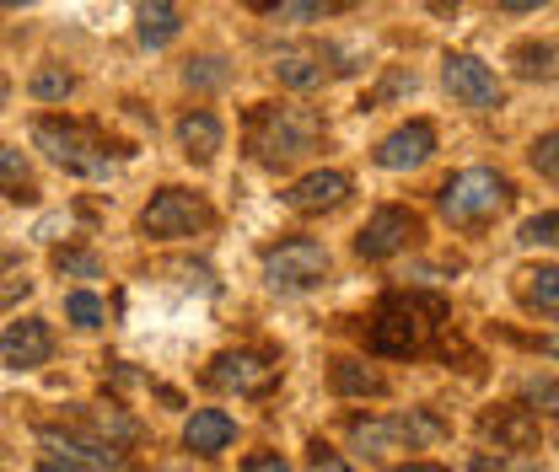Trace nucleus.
Returning <instances> with one entry per match:
<instances>
[{
	"label": "nucleus",
	"instance_id": "f257e3e1",
	"mask_svg": "<svg viewBox=\"0 0 559 472\" xmlns=\"http://www.w3.org/2000/svg\"><path fill=\"white\" fill-rule=\"evenodd\" d=\"M441 323H447V301L441 295H388L377 306V317H371V349L393 354V360H409L436 338Z\"/></svg>",
	"mask_w": 559,
	"mask_h": 472
},
{
	"label": "nucleus",
	"instance_id": "f03ea898",
	"mask_svg": "<svg viewBox=\"0 0 559 472\" xmlns=\"http://www.w3.org/2000/svg\"><path fill=\"white\" fill-rule=\"evenodd\" d=\"M318 140H323V119H318L312 108L264 102V108H253V119H248V150H253L259 161H270V167L307 156Z\"/></svg>",
	"mask_w": 559,
	"mask_h": 472
},
{
	"label": "nucleus",
	"instance_id": "7ed1b4c3",
	"mask_svg": "<svg viewBox=\"0 0 559 472\" xmlns=\"http://www.w3.org/2000/svg\"><path fill=\"white\" fill-rule=\"evenodd\" d=\"M506 204H511V183L489 167H468V172L447 178V189H441V215L452 226H485Z\"/></svg>",
	"mask_w": 559,
	"mask_h": 472
},
{
	"label": "nucleus",
	"instance_id": "20e7f679",
	"mask_svg": "<svg viewBox=\"0 0 559 472\" xmlns=\"http://www.w3.org/2000/svg\"><path fill=\"white\" fill-rule=\"evenodd\" d=\"M33 140L49 150V161H60L66 172H81V178H103L108 172V145L97 140V130L75 124V119H38L33 124Z\"/></svg>",
	"mask_w": 559,
	"mask_h": 472
},
{
	"label": "nucleus",
	"instance_id": "39448f33",
	"mask_svg": "<svg viewBox=\"0 0 559 472\" xmlns=\"http://www.w3.org/2000/svg\"><path fill=\"white\" fill-rule=\"evenodd\" d=\"M349 435H355V446H360L366 457H388V451H409V446L441 440L447 424L430 419V413H409V419H360V424H349Z\"/></svg>",
	"mask_w": 559,
	"mask_h": 472
},
{
	"label": "nucleus",
	"instance_id": "423d86ee",
	"mask_svg": "<svg viewBox=\"0 0 559 472\" xmlns=\"http://www.w3.org/2000/svg\"><path fill=\"white\" fill-rule=\"evenodd\" d=\"M210 220H215V209H210L200 194H189V189H162L156 199L145 204L140 231L156 237V242H173V237H194V231H205Z\"/></svg>",
	"mask_w": 559,
	"mask_h": 472
},
{
	"label": "nucleus",
	"instance_id": "0eeeda50",
	"mask_svg": "<svg viewBox=\"0 0 559 472\" xmlns=\"http://www.w3.org/2000/svg\"><path fill=\"white\" fill-rule=\"evenodd\" d=\"M205 376H210V387L237 392V398H264V392L280 387V365L264 360V354H253V349H226V354H215Z\"/></svg>",
	"mask_w": 559,
	"mask_h": 472
},
{
	"label": "nucleus",
	"instance_id": "6e6552de",
	"mask_svg": "<svg viewBox=\"0 0 559 472\" xmlns=\"http://www.w3.org/2000/svg\"><path fill=\"white\" fill-rule=\"evenodd\" d=\"M329 274V253L318 247V242H307V237H296V242H280L264 253V279L275 285V290H307V285H318Z\"/></svg>",
	"mask_w": 559,
	"mask_h": 472
},
{
	"label": "nucleus",
	"instance_id": "1a4fd4ad",
	"mask_svg": "<svg viewBox=\"0 0 559 472\" xmlns=\"http://www.w3.org/2000/svg\"><path fill=\"white\" fill-rule=\"evenodd\" d=\"M415 237H419V215H415V209H399V204H388V209H377V215L360 226V237H355V253H360L366 264H382V258L404 253Z\"/></svg>",
	"mask_w": 559,
	"mask_h": 472
},
{
	"label": "nucleus",
	"instance_id": "9d476101",
	"mask_svg": "<svg viewBox=\"0 0 559 472\" xmlns=\"http://www.w3.org/2000/svg\"><path fill=\"white\" fill-rule=\"evenodd\" d=\"M447 92L463 102V108H474V113H495L500 108V81H495V70L485 60H474V55H447Z\"/></svg>",
	"mask_w": 559,
	"mask_h": 472
},
{
	"label": "nucleus",
	"instance_id": "9b49d317",
	"mask_svg": "<svg viewBox=\"0 0 559 472\" xmlns=\"http://www.w3.org/2000/svg\"><path fill=\"white\" fill-rule=\"evenodd\" d=\"M49 354H55V334H49L44 317H22V323H11L0 334V360L11 371H38Z\"/></svg>",
	"mask_w": 559,
	"mask_h": 472
},
{
	"label": "nucleus",
	"instance_id": "f8f14e48",
	"mask_svg": "<svg viewBox=\"0 0 559 472\" xmlns=\"http://www.w3.org/2000/svg\"><path fill=\"white\" fill-rule=\"evenodd\" d=\"M349 199V178L345 172H307L285 189V209L296 215H323V209H340Z\"/></svg>",
	"mask_w": 559,
	"mask_h": 472
},
{
	"label": "nucleus",
	"instance_id": "ddd939ff",
	"mask_svg": "<svg viewBox=\"0 0 559 472\" xmlns=\"http://www.w3.org/2000/svg\"><path fill=\"white\" fill-rule=\"evenodd\" d=\"M430 150H436V130L415 119V124H404V130H393V135L377 145V167H388V172H409L419 161H430Z\"/></svg>",
	"mask_w": 559,
	"mask_h": 472
},
{
	"label": "nucleus",
	"instance_id": "4468645a",
	"mask_svg": "<svg viewBox=\"0 0 559 472\" xmlns=\"http://www.w3.org/2000/svg\"><path fill=\"white\" fill-rule=\"evenodd\" d=\"M485 440H495V451H527V446H538L533 408H495V413H485Z\"/></svg>",
	"mask_w": 559,
	"mask_h": 472
},
{
	"label": "nucleus",
	"instance_id": "2eb2a0df",
	"mask_svg": "<svg viewBox=\"0 0 559 472\" xmlns=\"http://www.w3.org/2000/svg\"><path fill=\"white\" fill-rule=\"evenodd\" d=\"M231 435H237V424H231L221 408H200V413L183 424V446H189L194 457H221V451L231 446Z\"/></svg>",
	"mask_w": 559,
	"mask_h": 472
},
{
	"label": "nucleus",
	"instance_id": "dca6fc26",
	"mask_svg": "<svg viewBox=\"0 0 559 472\" xmlns=\"http://www.w3.org/2000/svg\"><path fill=\"white\" fill-rule=\"evenodd\" d=\"M516 301L533 317H559V269H522L516 274Z\"/></svg>",
	"mask_w": 559,
	"mask_h": 472
},
{
	"label": "nucleus",
	"instance_id": "f3484780",
	"mask_svg": "<svg viewBox=\"0 0 559 472\" xmlns=\"http://www.w3.org/2000/svg\"><path fill=\"white\" fill-rule=\"evenodd\" d=\"M178 145H183V156L189 161H210L215 150H221V119L215 113H189L183 124H178Z\"/></svg>",
	"mask_w": 559,
	"mask_h": 472
},
{
	"label": "nucleus",
	"instance_id": "a211bd4d",
	"mask_svg": "<svg viewBox=\"0 0 559 472\" xmlns=\"http://www.w3.org/2000/svg\"><path fill=\"white\" fill-rule=\"evenodd\" d=\"M275 75L290 92H312V86H323V55L318 49H285L275 60Z\"/></svg>",
	"mask_w": 559,
	"mask_h": 472
},
{
	"label": "nucleus",
	"instance_id": "6ab92c4d",
	"mask_svg": "<svg viewBox=\"0 0 559 472\" xmlns=\"http://www.w3.org/2000/svg\"><path fill=\"white\" fill-rule=\"evenodd\" d=\"M178 27H183V22H178V5H173V0H145V5H140V44H145V49L173 44Z\"/></svg>",
	"mask_w": 559,
	"mask_h": 472
},
{
	"label": "nucleus",
	"instance_id": "aec40b11",
	"mask_svg": "<svg viewBox=\"0 0 559 472\" xmlns=\"http://www.w3.org/2000/svg\"><path fill=\"white\" fill-rule=\"evenodd\" d=\"M334 392H345V398H377L382 392V376L371 365H360V360H334Z\"/></svg>",
	"mask_w": 559,
	"mask_h": 472
},
{
	"label": "nucleus",
	"instance_id": "412c9836",
	"mask_svg": "<svg viewBox=\"0 0 559 472\" xmlns=\"http://www.w3.org/2000/svg\"><path fill=\"white\" fill-rule=\"evenodd\" d=\"M511 65H516V75H527V81H549L555 75V49L549 44H516L511 49Z\"/></svg>",
	"mask_w": 559,
	"mask_h": 472
},
{
	"label": "nucleus",
	"instance_id": "4be33fe9",
	"mask_svg": "<svg viewBox=\"0 0 559 472\" xmlns=\"http://www.w3.org/2000/svg\"><path fill=\"white\" fill-rule=\"evenodd\" d=\"M22 189H33V172H27V161H22V150H11V145H0V194H11V199H22Z\"/></svg>",
	"mask_w": 559,
	"mask_h": 472
},
{
	"label": "nucleus",
	"instance_id": "5701e85b",
	"mask_svg": "<svg viewBox=\"0 0 559 472\" xmlns=\"http://www.w3.org/2000/svg\"><path fill=\"white\" fill-rule=\"evenodd\" d=\"M70 86H75V75H70V70H38V75L27 81V92H33L38 102H66Z\"/></svg>",
	"mask_w": 559,
	"mask_h": 472
},
{
	"label": "nucleus",
	"instance_id": "b1692460",
	"mask_svg": "<svg viewBox=\"0 0 559 472\" xmlns=\"http://www.w3.org/2000/svg\"><path fill=\"white\" fill-rule=\"evenodd\" d=\"M55 269L70 274V279H97V274H103V258L86 253V247H60V253H55Z\"/></svg>",
	"mask_w": 559,
	"mask_h": 472
},
{
	"label": "nucleus",
	"instance_id": "393cba45",
	"mask_svg": "<svg viewBox=\"0 0 559 472\" xmlns=\"http://www.w3.org/2000/svg\"><path fill=\"white\" fill-rule=\"evenodd\" d=\"M516 242H522V247H559V215H533V220H522Z\"/></svg>",
	"mask_w": 559,
	"mask_h": 472
},
{
	"label": "nucleus",
	"instance_id": "a878e982",
	"mask_svg": "<svg viewBox=\"0 0 559 472\" xmlns=\"http://www.w3.org/2000/svg\"><path fill=\"white\" fill-rule=\"evenodd\" d=\"M522 403L533 408V413H559V376H533L522 387Z\"/></svg>",
	"mask_w": 559,
	"mask_h": 472
},
{
	"label": "nucleus",
	"instance_id": "bb28decb",
	"mask_svg": "<svg viewBox=\"0 0 559 472\" xmlns=\"http://www.w3.org/2000/svg\"><path fill=\"white\" fill-rule=\"evenodd\" d=\"M527 161L549 178V183H559V130H549V135L533 140V150H527Z\"/></svg>",
	"mask_w": 559,
	"mask_h": 472
},
{
	"label": "nucleus",
	"instance_id": "cd10ccee",
	"mask_svg": "<svg viewBox=\"0 0 559 472\" xmlns=\"http://www.w3.org/2000/svg\"><path fill=\"white\" fill-rule=\"evenodd\" d=\"M66 312H70L75 328H97V323H103V301H97L92 290H75V295L66 301Z\"/></svg>",
	"mask_w": 559,
	"mask_h": 472
},
{
	"label": "nucleus",
	"instance_id": "c85d7f7f",
	"mask_svg": "<svg viewBox=\"0 0 559 472\" xmlns=\"http://www.w3.org/2000/svg\"><path fill=\"white\" fill-rule=\"evenodd\" d=\"M323 11H334V0H280V22H312Z\"/></svg>",
	"mask_w": 559,
	"mask_h": 472
},
{
	"label": "nucleus",
	"instance_id": "c756f323",
	"mask_svg": "<svg viewBox=\"0 0 559 472\" xmlns=\"http://www.w3.org/2000/svg\"><path fill=\"white\" fill-rule=\"evenodd\" d=\"M307 462H312V472H355L345 457H334L329 446H312V457H307Z\"/></svg>",
	"mask_w": 559,
	"mask_h": 472
},
{
	"label": "nucleus",
	"instance_id": "7c9ffc66",
	"mask_svg": "<svg viewBox=\"0 0 559 472\" xmlns=\"http://www.w3.org/2000/svg\"><path fill=\"white\" fill-rule=\"evenodd\" d=\"M33 290V279L27 274H5V285H0V306H11L16 295H27Z\"/></svg>",
	"mask_w": 559,
	"mask_h": 472
},
{
	"label": "nucleus",
	"instance_id": "2f4dec72",
	"mask_svg": "<svg viewBox=\"0 0 559 472\" xmlns=\"http://www.w3.org/2000/svg\"><path fill=\"white\" fill-rule=\"evenodd\" d=\"M242 472H290V468H285L280 457H270V451H264V457H248V462H242Z\"/></svg>",
	"mask_w": 559,
	"mask_h": 472
},
{
	"label": "nucleus",
	"instance_id": "473e14b6",
	"mask_svg": "<svg viewBox=\"0 0 559 472\" xmlns=\"http://www.w3.org/2000/svg\"><path fill=\"white\" fill-rule=\"evenodd\" d=\"M38 472H86V468H81L75 457H44V462H38Z\"/></svg>",
	"mask_w": 559,
	"mask_h": 472
},
{
	"label": "nucleus",
	"instance_id": "72a5a7b5",
	"mask_svg": "<svg viewBox=\"0 0 559 472\" xmlns=\"http://www.w3.org/2000/svg\"><path fill=\"white\" fill-rule=\"evenodd\" d=\"M495 5H500V11H538L544 0H495Z\"/></svg>",
	"mask_w": 559,
	"mask_h": 472
},
{
	"label": "nucleus",
	"instance_id": "f704fd0d",
	"mask_svg": "<svg viewBox=\"0 0 559 472\" xmlns=\"http://www.w3.org/2000/svg\"><path fill=\"white\" fill-rule=\"evenodd\" d=\"M468 472H506V462H495V457H474V468Z\"/></svg>",
	"mask_w": 559,
	"mask_h": 472
},
{
	"label": "nucleus",
	"instance_id": "c9c22d12",
	"mask_svg": "<svg viewBox=\"0 0 559 472\" xmlns=\"http://www.w3.org/2000/svg\"><path fill=\"white\" fill-rule=\"evenodd\" d=\"M393 472H447V468H436V462H409V468H393Z\"/></svg>",
	"mask_w": 559,
	"mask_h": 472
},
{
	"label": "nucleus",
	"instance_id": "e433bc0d",
	"mask_svg": "<svg viewBox=\"0 0 559 472\" xmlns=\"http://www.w3.org/2000/svg\"><path fill=\"white\" fill-rule=\"evenodd\" d=\"M264 5H280V0H253V11H264Z\"/></svg>",
	"mask_w": 559,
	"mask_h": 472
},
{
	"label": "nucleus",
	"instance_id": "4c0bfd02",
	"mask_svg": "<svg viewBox=\"0 0 559 472\" xmlns=\"http://www.w3.org/2000/svg\"><path fill=\"white\" fill-rule=\"evenodd\" d=\"M5 264H11V253H5V247H0V269H5Z\"/></svg>",
	"mask_w": 559,
	"mask_h": 472
},
{
	"label": "nucleus",
	"instance_id": "58836bf2",
	"mask_svg": "<svg viewBox=\"0 0 559 472\" xmlns=\"http://www.w3.org/2000/svg\"><path fill=\"white\" fill-rule=\"evenodd\" d=\"M549 349H555V360H559V338H555V343H549Z\"/></svg>",
	"mask_w": 559,
	"mask_h": 472
},
{
	"label": "nucleus",
	"instance_id": "ea45409f",
	"mask_svg": "<svg viewBox=\"0 0 559 472\" xmlns=\"http://www.w3.org/2000/svg\"><path fill=\"white\" fill-rule=\"evenodd\" d=\"M5 5H27V0H5Z\"/></svg>",
	"mask_w": 559,
	"mask_h": 472
},
{
	"label": "nucleus",
	"instance_id": "a19ab883",
	"mask_svg": "<svg viewBox=\"0 0 559 472\" xmlns=\"http://www.w3.org/2000/svg\"><path fill=\"white\" fill-rule=\"evenodd\" d=\"M0 102H5V81H0Z\"/></svg>",
	"mask_w": 559,
	"mask_h": 472
}]
</instances>
